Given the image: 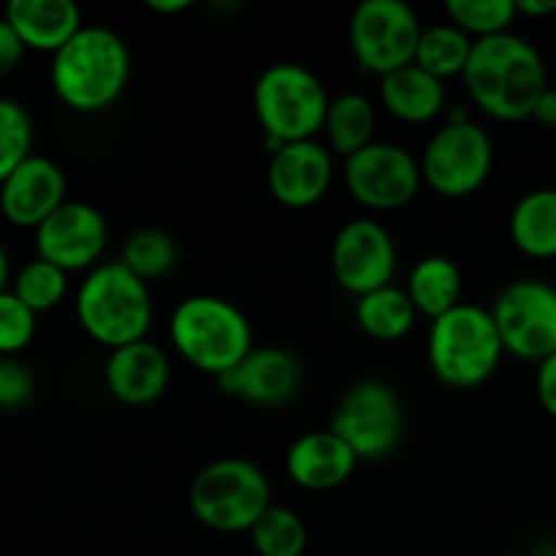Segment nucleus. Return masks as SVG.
<instances>
[{
    "label": "nucleus",
    "instance_id": "obj_1",
    "mask_svg": "<svg viewBox=\"0 0 556 556\" xmlns=\"http://www.w3.org/2000/svg\"><path fill=\"white\" fill-rule=\"evenodd\" d=\"M462 79L476 106L503 123L530 119L548 87L541 52L510 30L476 41Z\"/></svg>",
    "mask_w": 556,
    "mask_h": 556
},
{
    "label": "nucleus",
    "instance_id": "obj_2",
    "mask_svg": "<svg viewBox=\"0 0 556 556\" xmlns=\"http://www.w3.org/2000/svg\"><path fill=\"white\" fill-rule=\"evenodd\" d=\"M49 79L54 96L68 109L79 114L103 112L128 87V43L109 27L85 25L60 52L52 54Z\"/></svg>",
    "mask_w": 556,
    "mask_h": 556
},
{
    "label": "nucleus",
    "instance_id": "obj_3",
    "mask_svg": "<svg viewBox=\"0 0 556 556\" xmlns=\"http://www.w3.org/2000/svg\"><path fill=\"white\" fill-rule=\"evenodd\" d=\"M74 309L85 334L109 351L147 340L152 326L150 286L123 261H106L87 271Z\"/></svg>",
    "mask_w": 556,
    "mask_h": 556
},
{
    "label": "nucleus",
    "instance_id": "obj_4",
    "mask_svg": "<svg viewBox=\"0 0 556 556\" xmlns=\"http://www.w3.org/2000/svg\"><path fill=\"white\" fill-rule=\"evenodd\" d=\"M168 334L185 362L215 378L237 367L255 348L242 309L212 293L182 299L172 315Z\"/></svg>",
    "mask_w": 556,
    "mask_h": 556
},
{
    "label": "nucleus",
    "instance_id": "obj_5",
    "mask_svg": "<svg viewBox=\"0 0 556 556\" xmlns=\"http://www.w3.org/2000/svg\"><path fill=\"white\" fill-rule=\"evenodd\" d=\"M432 372L451 389H478L505 356L492 309L465 304L432 320L427 342Z\"/></svg>",
    "mask_w": 556,
    "mask_h": 556
},
{
    "label": "nucleus",
    "instance_id": "obj_6",
    "mask_svg": "<svg viewBox=\"0 0 556 556\" xmlns=\"http://www.w3.org/2000/svg\"><path fill=\"white\" fill-rule=\"evenodd\" d=\"M190 510L215 532H250L271 508V486L258 465L239 456L215 459L190 483Z\"/></svg>",
    "mask_w": 556,
    "mask_h": 556
},
{
    "label": "nucleus",
    "instance_id": "obj_7",
    "mask_svg": "<svg viewBox=\"0 0 556 556\" xmlns=\"http://www.w3.org/2000/svg\"><path fill=\"white\" fill-rule=\"evenodd\" d=\"M326 85L302 63H275L255 79L253 109L266 139L280 144L309 141L329 114Z\"/></svg>",
    "mask_w": 556,
    "mask_h": 556
},
{
    "label": "nucleus",
    "instance_id": "obj_8",
    "mask_svg": "<svg viewBox=\"0 0 556 556\" xmlns=\"http://www.w3.org/2000/svg\"><path fill=\"white\" fill-rule=\"evenodd\" d=\"M421 177L445 199H465L483 188L494 166L492 136L459 112L427 141L421 155Z\"/></svg>",
    "mask_w": 556,
    "mask_h": 556
},
{
    "label": "nucleus",
    "instance_id": "obj_9",
    "mask_svg": "<svg viewBox=\"0 0 556 556\" xmlns=\"http://www.w3.org/2000/svg\"><path fill=\"white\" fill-rule=\"evenodd\" d=\"M331 432L351 445L358 462H378L394 454L405 434V407L383 380H362L337 405Z\"/></svg>",
    "mask_w": 556,
    "mask_h": 556
},
{
    "label": "nucleus",
    "instance_id": "obj_10",
    "mask_svg": "<svg viewBox=\"0 0 556 556\" xmlns=\"http://www.w3.org/2000/svg\"><path fill=\"white\" fill-rule=\"evenodd\" d=\"M421 33V20L405 0H364L351 16L356 63L380 79L416 60Z\"/></svg>",
    "mask_w": 556,
    "mask_h": 556
},
{
    "label": "nucleus",
    "instance_id": "obj_11",
    "mask_svg": "<svg viewBox=\"0 0 556 556\" xmlns=\"http://www.w3.org/2000/svg\"><path fill=\"white\" fill-rule=\"evenodd\" d=\"M505 353L538 362L556 353V288L543 280H516L492 304Z\"/></svg>",
    "mask_w": 556,
    "mask_h": 556
},
{
    "label": "nucleus",
    "instance_id": "obj_12",
    "mask_svg": "<svg viewBox=\"0 0 556 556\" xmlns=\"http://www.w3.org/2000/svg\"><path fill=\"white\" fill-rule=\"evenodd\" d=\"M421 163L400 144L372 141L345 157V185L353 201L372 212H391L410 204L421 188Z\"/></svg>",
    "mask_w": 556,
    "mask_h": 556
},
{
    "label": "nucleus",
    "instance_id": "obj_13",
    "mask_svg": "<svg viewBox=\"0 0 556 556\" xmlns=\"http://www.w3.org/2000/svg\"><path fill=\"white\" fill-rule=\"evenodd\" d=\"M331 271L340 288L356 299L391 286L396 271V244L389 228L372 217L345 223L331 242Z\"/></svg>",
    "mask_w": 556,
    "mask_h": 556
},
{
    "label": "nucleus",
    "instance_id": "obj_14",
    "mask_svg": "<svg viewBox=\"0 0 556 556\" xmlns=\"http://www.w3.org/2000/svg\"><path fill=\"white\" fill-rule=\"evenodd\" d=\"M109 242V226L101 210L85 201H65L54 215L36 228L38 258L63 271H90L101 261Z\"/></svg>",
    "mask_w": 556,
    "mask_h": 556
},
{
    "label": "nucleus",
    "instance_id": "obj_15",
    "mask_svg": "<svg viewBox=\"0 0 556 556\" xmlns=\"http://www.w3.org/2000/svg\"><path fill=\"white\" fill-rule=\"evenodd\" d=\"M334 179L331 152L318 139L291 141L271 152L266 185L277 204L288 210H307L326 199Z\"/></svg>",
    "mask_w": 556,
    "mask_h": 556
},
{
    "label": "nucleus",
    "instance_id": "obj_16",
    "mask_svg": "<svg viewBox=\"0 0 556 556\" xmlns=\"http://www.w3.org/2000/svg\"><path fill=\"white\" fill-rule=\"evenodd\" d=\"M226 394L258 407H277L291 402L302 389V367L296 356L282 348H253L242 362L217 378Z\"/></svg>",
    "mask_w": 556,
    "mask_h": 556
},
{
    "label": "nucleus",
    "instance_id": "obj_17",
    "mask_svg": "<svg viewBox=\"0 0 556 556\" xmlns=\"http://www.w3.org/2000/svg\"><path fill=\"white\" fill-rule=\"evenodd\" d=\"M68 182L63 168L43 155H30L3 185H0V212L16 228L36 231L49 215L65 204Z\"/></svg>",
    "mask_w": 556,
    "mask_h": 556
},
{
    "label": "nucleus",
    "instance_id": "obj_18",
    "mask_svg": "<svg viewBox=\"0 0 556 556\" xmlns=\"http://www.w3.org/2000/svg\"><path fill=\"white\" fill-rule=\"evenodd\" d=\"M109 394L128 407H144L161 400L172 380V364L163 348L141 340L109 353L103 369Z\"/></svg>",
    "mask_w": 556,
    "mask_h": 556
},
{
    "label": "nucleus",
    "instance_id": "obj_19",
    "mask_svg": "<svg viewBox=\"0 0 556 556\" xmlns=\"http://www.w3.org/2000/svg\"><path fill=\"white\" fill-rule=\"evenodd\" d=\"M358 456L331 429L307 432L288 448L286 470L296 486L307 492H329L353 476Z\"/></svg>",
    "mask_w": 556,
    "mask_h": 556
},
{
    "label": "nucleus",
    "instance_id": "obj_20",
    "mask_svg": "<svg viewBox=\"0 0 556 556\" xmlns=\"http://www.w3.org/2000/svg\"><path fill=\"white\" fill-rule=\"evenodd\" d=\"M3 20L33 52L54 54L81 30V11L74 0H11Z\"/></svg>",
    "mask_w": 556,
    "mask_h": 556
},
{
    "label": "nucleus",
    "instance_id": "obj_21",
    "mask_svg": "<svg viewBox=\"0 0 556 556\" xmlns=\"http://www.w3.org/2000/svg\"><path fill=\"white\" fill-rule=\"evenodd\" d=\"M380 101L402 123L421 125L443 112L445 87L438 76L410 63L380 79Z\"/></svg>",
    "mask_w": 556,
    "mask_h": 556
},
{
    "label": "nucleus",
    "instance_id": "obj_22",
    "mask_svg": "<svg viewBox=\"0 0 556 556\" xmlns=\"http://www.w3.org/2000/svg\"><path fill=\"white\" fill-rule=\"evenodd\" d=\"M405 291L418 315H427L429 320L443 318L462 304L459 266L448 255H427L413 266Z\"/></svg>",
    "mask_w": 556,
    "mask_h": 556
},
{
    "label": "nucleus",
    "instance_id": "obj_23",
    "mask_svg": "<svg viewBox=\"0 0 556 556\" xmlns=\"http://www.w3.org/2000/svg\"><path fill=\"white\" fill-rule=\"evenodd\" d=\"M508 231L530 258H556V190L541 188L521 195L510 212Z\"/></svg>",
    "mask_w": 556,
    "mask_h": 556
},
{
    "label": "nucleus",
    "instance_id": "obj_24",
    "mask_svg": "<svg viewBox=\"0 0 556 556\" xmlns=\"http://www.w3.org/2000/svg\"><path fill=\"white\" fill-rule=\"evenodd\" d=\"M375 128H378V114H375L372 101L367 96L345 92V96L331 98L324 134L337 155L351 157L372 144Z\"/></svg>",
    "mask_w": 556,
    "mask_h": 556
},
{
    "label": "nucleus",
    "instance_id": "obj_25",
    "mask_svg": "<svg viewBox=\"0 0 556 556\" xmlns=\"http://www.w3.org/2000/svg\"><path fill=\"white\" fill-rule=\"evenodd\" d=\"M416 315L407 291L396 286L378 288L367 296H358L356 302V324L364 334L380 342L402 340L416 324Z\"/></svg>",
    "mask_w": 556,
    "mask_h": 556
},
{
    "label": "nucleus",
    "instance_id": "obj_26",
    "mask_svg": "<svg viewBox=\"0 0 556 556\" xmlns=\"http://www.w3.org/2000/svg\"><path fill=\"white\" fill-rule=\"evenodd\" d=\"M472 47H476V41L467 33L445 22V25H434L421 33L413 63L421 65L427 74L438 76L440 81H445L451 76H465Z\"/></svg>",
    "mask_w": 556,
    "mask_h": 556
},
{
    "label": "nucleus",
    "instance_id": "obj_27",
    "mask_svg": "<svg viewBox=\"0 0 556 556\" xmlns=\"http://www.w3.org/2000/svg\"><path fill=\"white\" fill-rule=\"evenodd\" d=\"M258 556H304L307 552V525L302 516L282 505H271L250 530Z\"/></svg>",
    "mask_w": 556,
    "mask_h": 556
},
{
    "label": "nucleus",
    "instance_id": "obj_28",
    "mask_svg": "<svg viewBox=\"0 0 556 556\" xmlns=\"http://www.w3.org/2000/svg\"><path fill=\"white\" fill-rule=\"evenodd\" d=\"M119 261L150 286L152 280H161L177 266V242L166 231L141 228L125 242Z\"/></svg>",
    "mask_w": 556,
    "mask_h": 556
},
{
    "label": "nucleus",
    "instance_id": "obj_29",
    "mask_svg": "<svg viewBox=\"0 0 556 556\" xmlns=\"http://www.w3.org/2000/svg\"><path fill=\"white\" fill-rule=\"evenodd\" d=\"M445 14L451 25L481 41V38L508 33L519 16V9H516V0H448Z\"/></svg>",
    "mask_w": 556,
    "mask_h": 556
},
{
    "label": "nucleus",
    "instance_id": "obj_30",
    "mask_svg": "<svg viewBox=\"0 0 556 556\" xmlns=\"http://www.w3.org/2000/svg\"><path fill=\"white\" fill-rule=\"evenodd\" d=\"M11 291L27 304L36 315L49 313V309L58 307L60 302L68 293V271H63L60 266L49 264L43 258H33L16 271L14 288Z\"/></svg>",
    "mask_w": 556,
    "mask_h": 556
},
{
    "label": "nucleus",
    "instance_id": "obj_31",
    "mask_svg": "<svg viewBox=\"0 0 556 556\" xmlns=\"http://www.w3.org/2000/svg\"><path fill=\"white\" fill-rule=\"evenodd\" d=\"M33 155V119L22 103L0 98V185Z\"/></svg>",
    "mask_w": 556,
    "mask_h": 556
},
{
    "label": "nucleus",
    "instance_id": "obj_32",
    "mask_svg": "<svg viewBox=\"0 0 556 556\" xmlns=\"http://www.w3.org/2000/svg\"><path fill=\"white\" fill-rule=\"evenodd\" d=\"M36 318L38 315L14 291L0 293V356L11 358L30 345Z\"/></svg>",
    "mask_w": 556,
    "mask_h": 556
},
{
    "label": "nucleus",
    "instance_id": "obj_33",
    "mask_svg": "<svg viewBox=\"0 0 556 556\" xmlns=\"http://www.w3.org/2000/svg\"><path fill=\"white\" fill-rule=\"evenodd\" d=\"M33 396V375L14 358H0V410H20Z\"/></svg>",
    "mask_w": 556,
    "mask_h": 556
},
{
    "label": "nucleus",
    "instance_id": "obj_34",
    "mask_svg": "<svg viewBox=\"0 0 556 556\" xmlns=\"http://www.w3.org/2000/svg\"><path fill=\"white\" fill-rule=\"evenodd\" d=\"M535 389H538V400H541L543 410H546L552 418H556V353L538 364Z\"/></svg>",
    "mask_w": 556,
    "mask_h": 556
},
{
    "label": "nucleus",
    "instance_id": "obj_35",
    "mask_svg": "<svg viewBox=\"0 0 556 556\" xmlns=\"http://www.w3.org/2000/svg\"><path fill=\"white\" fill-rule=\"evenodd\" d=\"M22 54H25V47H22V41L16 38V33L11 30L9 22L0 16V76L14 71L16 65H20Z\"/></svg>",
    "mask_w": 556,
    "mask_h": 556
},
{
    "label": "nucleus",
    "instance_id": "obj_36",
    "mask_svg": "<svg viewBox=\"0 0 556 556\" xmlns=\"http://www.w3.org/2000/svg\"><path fill=\"white\" fill-rule=\"evenodd\" d=\"M532 119L546 125V128H556V87H546V90H543L535 109H532Z\"/></svg>",
    "mask_w": 556,
    "mask_h": 556
},
{
    "label": "nucleus",
    "instance_id": "obj_37",
    "mask_svg": "<svg viewBox=\"0 0 556 556\" xmlns=\"http://www.w3.org/2000/svg\"><path fill=\"white\" fill-rule=\"evenodd\" d=\"M516 9L525 16H552L556 14V0H516Z\"/></svg>",
    "mask_w": 556,
    "mask_h": 556
},
{
    "label": "nucleus",
    "instance_id": "obj_38",
    "mask_svg": "<svg viewBox=\"0 0 556 556\" xmlns=\"http://www.w3.org/2000/svg\"><path fill=\"white\" fill-rule=\"evenodd\" d=\"M190 0H147V9L155 14H182L190 9Z\"/></svg>",
    "mask_w": 556,
    "mask_h": 556
},
{
    "label": "nucleus",
    "instance_id": "obj_39",
    "mask_svg": "<svg viewBox=\"0 0 556 556\" xmlns=\"http://www.w3.org/2000/svg\"><path fill=\"white\" fill-rule=\"evenodd\" d=\"M9 277H11V261H9V253H5V248L0 244V293L9 291Z\"/></svg>",
    "mask_w": 556,
    "mask_h": 556
},
{
    "label": "nucleus",
    "instance_id": "obj_40",
    "mask_svg": "<svg viewBox=\"0 0 556 556\" xmlns=\"http://www.w3.org/2000/svg\"><path fill=\"white\" fill-rule=\"evenodd\" d=\"M554 190H556V185H554Z\"/></svg>",
    "mask_w": 556,
    "mask_h": 556
}]
</instances>
